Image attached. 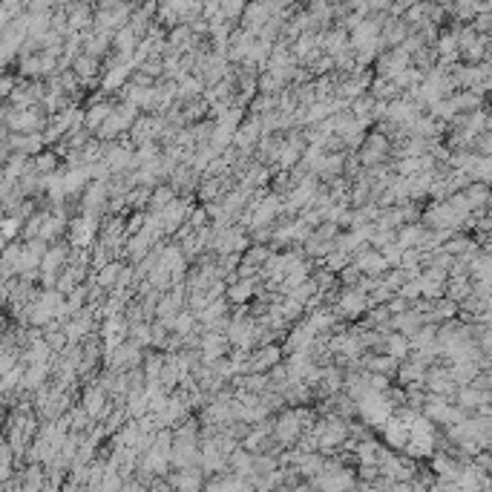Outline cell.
<instances>
[{
    "instance_id": "ac0fdd59",
    "label": "cell",
    "mask_w": 492,
    "mask_h": 492,
    "mask_svg": "<svg viewBox=\"0 0 492 492\" xmlns=\"http://www.w3.org/2000/svg\"><path fill=\"white\" fill-rule=\"evenodd\" d=\"M35 167L41 170V173H44V170L49 173V170L55 167V155H52V153H49V155H41V159H37V164H35Z\"/></svg>"
},
{
    "instance_id": "8fae6325",
    "label": "cell",
    "mask_w": 492,
    "mask_h": 492,
    "mask_svg": "<svg viewBox=\"0 0 492 492\" xmlns=\"http://www.w3.org/2000/svg\"><path fill=\"white\" fill-rule=\"evenodd\" d=\"M366 366H368V371H395L398 360L389 357V354H383V357H368Z\"/></svg>"
},
{
    "instance_id": "3957f363",
    "label": "cell",
    "mask_w": 492,
    "mask_h": 492,
    "mask_svg": "<svg viewBox=\"0 0 492 492\" xmlns=\"http://www.w3.org/2000/svg\"><path fill=\"white\" fill-rule=\"evenodd\" d=\"M449 371V378H452V383H461V389L464 386H469L472 380H478V366L475 363H452V368H446Z\"/></svg>"
},
{
    "instance_id": "4fadbf2b",
    "label": "cell",
    "mask_w": 492,
    "mask_h": 492,
    "mask_svg": "<svg viewBox=\"0 0 492 492\" xmlns=\"http://www.w3.org/2000/svg\"><path fill=\"white\" fill-rule=\"evenodd\" d=\"M251 294H253V282H251V280H242L239 285L230 288V300H233V303H245Z\"/></svg>"
},
{
    "instance_id": "6da1fadb",
    "label": "cell",
    "mask_w": 492,
    "mask_h": 492,
    "mask_svg": "<svg viewBox=\"0 0 492 492\" xmlns=\"http://www.w3.org/2000/svg\"><path fill=\"white\" fill-rule=\"evenodd\" d=\"M492 395L484 389H475V386H464L458 389V400H461V409H481L484 412V403L489 400Z\"/></svg>"
},
{
    "instance_id": "5b68a950",
    "label": "cell",
    "mask_w": 492,
    "mask_h": 492,
    "mask_svg": "<svg viewBox=\"0 0 492 492\" xmlns=\"http://www.w3.org/2000/svg\"><path fill=\"white\" fill-rule=\"evenodd\" d=\"M409 337H403V334H389V337L383 340V351L389 354V357H395V360H403V357H409Z\"/></svg>"
},
{
    "instance_id": "7a4b0ae2",
    "label": "cell",
    "mask_w": 492,
    "mask_h": 492,
    "mask_svg": "<svg viewBox=\"0 0 492 492\" xmlns=\"http://www.w3.org/2000/svg\"><path fill=\"white\" fill-rule=\"evenodd\" d=\"M368 305H371V300H366V294H363L360 288H354V291L343 294V300H340V311L348 314V317H354V314H360V311H366Z\"/></svg>"
},
{
    "instance_id": "e0dca14e",
    "label": "cell",
    "mask_w": 492,
    "mask_h": 492,
    "mask_svg": "<svg viewBox=\"0 0 492 492\" xmlns=\"http://www.w3.org/2000/svg\"><path fill=\"white\" fill-rule=\"evenodd\" d=\"M173 328L179 331V334H187L190 328H193V317L190 314H185V317H176V323H173Z\"/></svg>"
},
{
    "instance_id": "8992f818",
    "label": "cell",
    "mask_w": 492,
    "mask_h": 492,
    "mask_svg": "<svg viewBox=\"0 0 492 492\" xmlns=\"http://www.w3.org/2000/svg\"><path fill=\"white\" fill-rule=\"evenodd\" d=\"M464 196H466V202H469V207L472 210H478L481 213V207L486 210V205H489V187L486 185H481V182H475V185H469L466 190H464Z\"/></svg>"
},
{
    "instance_id": "7c38bea8",
    "label": "cell",
    "mask_w": 492,
    "mask_h": 492,
    "mask_svg": "<svg viewBox=\"0 0 492 492\" xmlns=\"http://www.w3.org/2000/svg\"><path fill=\"white\" fill-rule=\"evenodd\" d=\"M104 196H107V187H104L101 182H98V185H92V187H90V193H87V202H84V207H87V210L98 207V205L104 202Z\"/></svg>"
},
{
    "instance_id": "ba28073f",
    "label": "cell",
    "mask_w": 492,
    "mask_h": 492,
    "mask_svg": "<svg viewBox=\"0 0 492 492\" xmlns=\"http://www.w3.org/2000/svg\"><path fill=\"white\" fill-rule=\"evenodd\" d=\"M257 135H260V121H257V118H251V121L242 124V130H236V144L251 147L253 142H257Z\"/></svg>"
},
{
    "instance_id": "d6986e66",
    "label": "cell",
    "mask_w": 492,
    "mask_h": 492,
    "mask_svg": "<svg viewBox=\"0 0 492 492\" xmlns=\"http://www.w3.org/2000/svg\"><path fill=\"white\" fill-rule=\"evenodd\" d=\"M481 386H486V391H489V395H492V375H489L486 380H481Z\"/></svg>"
},
{
    "instance_id": "2e32d148",
    "label": "cell",
    "mask_w": 492,
    "mask_h": 492,
    "mask_svg": "<svg viewBox=\"0 0 492 492\" xmlns=\"http://www.w3.org/2000/svg\"><path fill=\"white\" fill-rule=\"evenodd\" d=\"M176 484H179V489H182V492H199V481H196L193 475H182Z\"/></svg>"
},
{
    "instance_id": "30bf717a",
    "label": "cell",
    "mask_w": 492,
    "mask_h": 492,
    "mask_svg": "<svg viewBox=\"0 0 492 492\" xmlns=\"http://www.w3.org/2000/svg\"><path fill=\"white\" fill-rule=\"evenodd\" d=\"M127 72H130V67L127 64H118V67H112L110 72H107V78H104V90H112V87H118L127 78Z\"/></svg>"
},
{
    "instance_id": "277c9868",
    "label": "cell",
    "mask_w": 492,
    "mask_h": 492,
    "mask_svg": "<svg viewBox=\"0 0 492 492\" xmlns=\"http://www.w3.org/2000/svg\"><path fill=\"white\" fill-rule=\"evenodd\" d=\"M6 124L15 127V130L29 133V130H37V127H41V118H37L32 110H21L17 115H12V110H9V112H6Z\"/></svg>"
},
{
    "instance_id": "52a82bcc",
    "label": "cell",
    "mask_w": 492,
    "mask_h": 492,
    "mask_svg": "<svg viewBox=\"0 0 492 492\" xmlns=\"http://www.w3.org/2000/svg\"><path fill=\"white\" fill-rule=\"evenodd\" d=\"M95 228H98V225H95L92 216H84L81 222H75V225H72V242H75V245H87V242L92 239Z\"/></svg>"
},
{
    "instance_id": "9c48e42d",
    "label": "cell",
    "mask_w": 492,
    "mask_h": 492,
    "mask_svg": "<svg viewBox=\"0 0 492 492\" xmlns=\"http://www.w3.org/2000/svg\"><path fill=\"white\" fill-rule=\"evenodd\" d=\"M84 409H87V415H92V418L101 415V412H104V391L101 389H87Z\"/></svg>"
},
{
    "instance_id": "9a60e30c",
    "label": "cell",
    "mask_w": 492,
    "mask_h": 492,
    "mask_svg": "<svg viewBox=\"0 0 492 492\" xmlns=\"http://www.w3.org/2000/svg\"><path fill=\"white\" fill-rule=\"evenodd\" d=\"M118 273H121V268H118L115 262L112 265H107L104 271H101V277H98V285H112V282H118L121 277H118Z\"/></svg>"
},
{
    "instance_id": "5bb4252c",
    "label": "cell",
    "mask_w": 492,
    "mask_h": 492,
    "mask_svg": "<svg viewBox=\"0 0 492 492\" xmlns=\"http://www.w3.org/2000/svg\"><path fill=\"white\" fill-rule=\"evenodd\" d=\"M95 58H90V55H84V58H78V64H75V69H78V75L81 78H90V75H95Z\"/></svg>"
}]
</instances>
